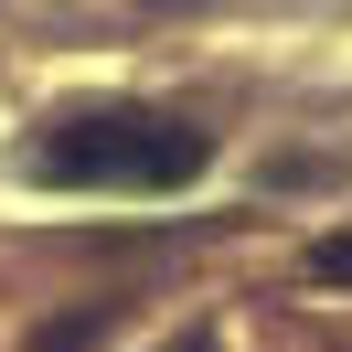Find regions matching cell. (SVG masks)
<instances>
[{"instance_id":"cell-2","label":"cell","mask_w":352,"mask_h":352,"mask_svg":"<svg viewBox=\"0 0 352 352\" xmlns=\"http://www.w3.org/2000/svg\"><path fill=\"white\" fill-rule=\"evenodd\" d=\"M309 278H320V288H352V235H320V245H309Z\"/></svg>"},{"instance_id":"cell-1","label":"cell","mask_w":352,"mask_h":352,"mask_svg":"<svg viewBox=\"0 0 352 352\" xmlns=\"http://www.w3.org/2000/svg\"><path fill=\"white\" fill-rule=\"evenodd\" d=\"M214 160V139L171 107H75L32 139V182L54 192H182Z\"/></svg>"},{"instance_id":"cell-3","label":"cell","mask_w":352,"mask_h":352,"mask_svg":"<svg viewBox=\"0 0 352 352\" xmlns=\"http://www.w3.org/2000/svg\"><path fill=\"white\" fill-rule=\"evenodd\" d=\"M171 352H214V342H203V331H192V342H171Z\"/></svg>"}]
</instances>
